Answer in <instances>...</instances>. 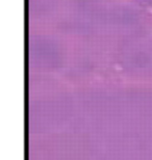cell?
I'll return each instance as SVG.
<instances>
[]
</instances>
